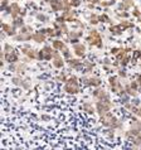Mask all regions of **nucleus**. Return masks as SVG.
I'll return each mask as SVG.
<instances>
[{"label":"nucleus","mask_w":141,"mask_h":150,"mask_svg":"<svg viewBox=\"0 0 141 150\" xmlns=\"http://www.w3.org/2000/svg\"><path fill=\"white\" fill-rule=\"evenodd\" d=\"M101 122L103 126H106V127H109V129H121L122 127V124L121 121L116 117L115 115H112L111 112H107L106 115H103L101 116Z\"/></svg>","instance_id":"obj_1"},{"label":"nucleus","mask_w":141,"mask_h":150,"mask_svg":"<svg viewBox=\"0 0 141 150\" xmlns=\"http://www.w3.org/2000/svg\"><path fill=\"white\" fill-rule=\"evenodd\" d=\"M63 91L68 95H77L80 92V82H78V77L77 76H69L67 82L63 86Z\"/></svg>","instance_id":"obj_2"},{"label":"nucleus","mask_w":141,"mask_h":150,"mask_svg":"<svg viewBox=\"0 0 141 150\" xmlns=\"http://www.w3.org/2000/svg\"><path fill=\"white\" fill-rule=\"evenodd\" d=\"M125 137L127 139V141L134 145V148H140L141 145V131L136 130V129H131L125 132Z\"/></svg>","instance_id":"obj_3"},{"label":"nucleus","mask_w":141,"mask_h":150,"mask_svg":"<svg viewBox=\"0 0 141 150\" xmlns=\"http://www.w3.org/2000/svg\"><path fill=\"white\" fill-rule=\"evenodd\" d=\"M96 112L99 115V117L103 115H106L107 112H110V110L114 107V103L111 100H101V101L96 102Z\"/></svg>","instance_id":"obj_4"},{"label":"nucleus","mask_w":141,"mask_h":150,"mask_svg":"<svg viewBox=\"0 0 141 150\" xmlns=\"http://www.w3.org/2000/svg\"><path fill=\"white\" fill-rule=\"evenodd\" d=\"M87 42H88L91 45H94V47H97V48H102L103 47L102 37L96 30V29H92V30H90V34H88V37H87Z\"/></svg>","instance_id":"obj_5"},{"label":"nucleus","mask_w":141,"mask_h":150,"mask_svg":"<svg viewBox=\"0 0 141 150\" xmlns=\"http://www.w3.org/2000/svg\"><path fill=\"white\" fill-rule=\"evenodd\" d=\"M53 56H54V48L49 47V45H45L40 51H38V59L39 61H51V59H53Z\"/></svg>","instance_id":"obj_6"},{"label":"nucleus","mask_w":141,"mask_h":150,"mask_svg":"<svg viewBox=\"0 0 141 150\" xmlns=\"http://www.w3.org/2000/svg\"><path fill=\"white\" fill-rule=\"evenodd\" d=\"M109 85L111 87V91L114 93H120L121 91L125 90V87L122 86L121 81H120V77L118 76H111L109 78Z\"/></svg>","instance_id":"obj_7"},{"label":"nucleus","mask_w":141,"mask_h":150,"mask_svg":"<svg viewBox=\"0 0 141 150\" xmlns=\"http://www.w3.org/2000/svg\"><path fill=\"white\" fill-rule=\"evenodd\" d=\"M5 10H6L8 14L11 15V18L15 19V18H18V16L20 15L22 8H20V5H19L18 3H11V4H9V6H8Z\"/></svg>","instance_id":"obj_8"},{"label":"nucleus","mask_w":141,"mask_h":150,"mask_svg":"<svg viewBox=\"0 0 141 150\" xmlns=\"http://www.w3.org/2000/svg\"><path fill=\"white\" fill-rule=\"evenodd\" d=\"M92 97L96 100V101H101V100H110V95L107 91L97 87L94 91H92Z\"/></svg>","instance_id":"obj_9"},{"label":"nucleus","mask_w":141,"mask_h":150,"mask_svg":"<svg viewBox=\"0 0 141 150\" xmlns=\"http://www.w3.org/2000/svg\"><path fill=\"white\" fill-rule=\"evenodd\" d=\"M73 52H74V54H76L77 57L85 58V56H86V45L78 42V43L73 44Z\"/></svg>","instance_id":"obj_10"},{"label":"nucleus","mask_w":141,"mask_h":150,"mask_svg":"<svg viewBox=\"0 0 141 150\" xmlns=\"http://www.w3.org/2000/svg\"><path fill=\"white\" fill-rule=\"evenodd\" d=\"M1 29H3V32L5 33L6 35H9V37H15L16 35V28L14 25H11V24L3 23L1 24Z\"/></svg>","instance_id":"obj_11"},{"label":"nucleus","mask_w":141,"mask_h":150,"mask_svg":"<svg viewBox=\"0 0 141 150\" xmlns=\"http://www.w3.org/2000/svg\"><path fill=\"white\" fill-rule=\"evenodd\" d=\"M67 35H68L70 43L76 44V43H78V38H81V37L83 35V30H69Z\"/></svg>","instance_id":"obj_12"},{"label":"nucleus","mask_w":141,"mask_h":150,"mask_svg":"<svg viewBox=\"0 0 141 150\" xmlns=\"http://www.w3.org/2000/svg\"><path fill=\"white\" fill-rule=\"evenodd\" d=\"M3 58L4 61L8 62V63H16L19 61V57L16 54V52H13V53H4L3 52Z\"/></svg>","instance_id":"obj_13"},{"label":"nucleus","mask_w":141,"mask_h":150,"mask_svg":"<svg viewBox=\"0 0 141 150\" xmlns=\"http://www.w3.org/2000/svg\"><path fill=\"white\" fill-rule=\"evenodd\" d=\"M49 4H51V8H52L53 11L64 10V3H63V0H51Z\"/></svg>","instance_id":"obj_14"},{"label":"nucleus","mask_w":141,"mask_h":150,"mask_svg":"<svg viewBox=\"0 0 141 150\" xmlns=\"http://www.w3.org/2000/svg\"><path fill=\"white\" fill-rule=\"evenodd\" d=\"M32 40H34L35 43H44V42L47 40V35H45L42 30L35 32V33H33Z\"/></svg>","instance_id":"obj_15"},{"label":"nucleus","mask_w":141,"mask_h":150,"mask_svg":"<svg viewBox=\"0 0 141 150\" xmlns=\"http://www.w3.org/2000/svg\"><path fill=\"white\" fill-rule=\"evenodd\" d=\"M33 37V33H19L14 37V40L16 42H28Z\"/></svg>","instance_id":"obj_16"},{"label":"nucleus","mask_w":141,"mask_h":150,"mask_svg":"<svg viewBox=\"0 0 141 150\" xmlns=\"http://www.w3.org/2000/svg\"><path fill=\"white\" fill-rule=\"evenodd\" d=\"M52 64H53V67L57 68V69H61V68H63V66H64V61H63V56H58V57H54L52 59Z\"/></svg>","instance_id":"obj_17"},{"label":"nucleus","mask_w":141,"mask_h":150,"mask_svg":"<svg viewBox=\"0 0 141 150\" xmlns=\"http://www.w3.org/2000/svg\"><path fill=\"white\" fill-rule=\"evenodd\" d=\"M110 33L112 35H121L122 34V32H125L123 29L121 28V25L120 24H112V25H110Z\"/></svg>","instance_id":"obj_18"},{"label":"nucleus","mask_w":141,"mask_h":150,"mask_svg":"<svg viewBox=\"0 0 141 150\" xmlns=\"http://www.w3.org/2000/svg\"><path fill=\"white\" fill-rule=\"evenodd\" d=\"M82 110H83L86 114H88V115H93L94 112H96V107H93L92 103L87 101V102H83V105H82Z\"/></svg>","instance_id":"obj_19"},{"label":"nucleus","mask_w":141,"mask_h":150,"mask_svg":"<svg viewBox=\"0 0 141 150\" xmlns=\"http://www.w3.org/2000/svg\"><path fill=\"white\" fill-rule=\"evenodd\" d=\"M101 83H102L101 78L97 77V76L88 77V86H91V87H99L101 86Z\"/></svg>","instance_id":"obj_20"},{"label":"nucleus","mask_w":141,"mask_h":150,"mask_svg":"<svg viewBox=\"0 0 141 150\" xmlns=\"http://www.w3.org/2000/svg\"><path fill=\"white\" fill-rule=\"evenodd\" d=\"M52 47L57 49V51H62V49H64L67 45H66V43L63 40H59V39H56V40H53L52 42Z\"/></svg>","instance_id":"obj_21"},{"label":"nucleus","mask_w":141,"mask_h":150,"mask_svg":"<svg viewBox=\"0 0 141 150\" xmlns=\"http://www.w3.org/2000/svg\"><path fill=\"white\" fill-rule=\"evenodd\" d=\"M125 91H126V93L130 96V97H132V98H134V97H137V96H139V91L132 88V87L130 86V83L125 86Z\"/></svg>","instance_id":"obj_22"},{"label":"nucleus","mask_w":141,"mask_h":150,"mask_svg":"<svg viewBox=\"0 0 141 150\" xmlns=\"http://www.w3.org/2000/svg\"><path fill=\"white\" fill-rule=\"evenodd\" d=\"M67 63H68L69 67L76 68V67H78V66L82 63V61L78 59V58H69V59H67Z\"/></svg>","instance_id":"obj_23"},{"label":"nucleus","mask_w":141,"mask_h":150,"mask_svg":"<svg viewBox=\"0 0 141 150\" xmlns=\"http://www.w3.org/2000/svg\"><path fill=\"white\" fill-rule=\"evenodd\" d=\"M120 25H121V28L123 29V30H127V29H131V28H134V23L130 22V20H126V19H123L121 20V23H120Z\"/></svg>","instance_id":"obj_24"},{"label":"nucleus","mask_w":141,"mask_h":150,"mask_svg":"<svg viewBox=\"0 0 141 150\" xmlns=\"http://www.w3.org/2000/svg\"><path fill=\"white\" fill-rule=\"evenodd\" d=\"M13 25L16 28V29H20L22 27H24V19H23V16H18V18H15L13 20Z\"/></svg>","instance_id":"obj_25"},{"label":"nucleus","mask_w":141,"mask_h":150,"mask_svg":"<svg viewBox=\"0 0 141 150\" xmlns=\"http://www.w3.org/2000/svg\"><path fill=\"white\" fill-rule=\"evenodd\" d=\"M83 67H85L83 73H85V74H87V73H91V72H92V69H93V64L91 63V62H88V61H83Z\"/></svg>","instance_id":"obj_26"},{"label":"nucleus","mask_w":141,"mask_h":150,"mask_svg":"<svg viewBox=\"0 0 141 150\" xmlns=\"http://www.w3.org/2000/svg\"><path fill=\"white\" fill-rule=\"evenodd\" d=\"M25 56L29 59H38V51H35V49H28Z\"/></svg>","instance_id":"obj_27"},{"label":"nucleus","mask_w":141,"mask_h":150,"mask_svg":"<svg viewBox=\"0 0 141 150\" xmlns=\"http://www.w3.org/2000/svg\"><path fill=\"white\" fill-rule=\"evenodd\" d=\"M131 129H136V130L141 131V121L140 120H137L136 117H132L131 119Z\"/></svg>","instance_id":"obj_28"},{"label":"nucleus","mask_w":141,"mask_h":150,"mask_svg":"<svg viewBox=\"0 0 141 150\" xmlns=\"http://www.w3.org/2000/svg\"><path fill=\"white\" fill-rule=\"evenodd\" d=\"M25 69H27V66L24 64V63H19L18 66H16V68H15V72L19 74V76H22V74L25 73Z\"/></svg>","instance_id":"obj_29"},{"label":"nucleus","mask_w":141,"mask_h":150,"mask_svg":"<svg viewBox=\"0 0 141 150\" xmlns=\"http://www.w3.org/2000/svg\"><path fill=\"white\" fill-rule=\"evenodd\" d=\"M42 32L44 33L47 37H56V28H45V29H42Z\"/></svg>","instance_id":"obj_30"},{"label":"nucleus","mask_w":141,"mask_h":150,"mask_svg":"<svg viewBox=\"0 0 141 150\" xmlns=\"http://www.w3.org/2000/svg\"><path fill=\"white\" fill-rule=\"evenodd\" d=\"M137 59H141V49H135V51L132 52L131 61L135 62V61H137Z\"/></svg>","instance_id":"obj_31"},{"label":"nucleus","mask_w":141,"mask_h":150,"mask_svg":"<svg viewBox=\"0 0 141 150\" xmlns=\"http://www.w3.org/2000/svg\"><path fill=\"white\" fill-rule=\"evenodd\" d=\"M99 23V15L97 14H92L90 18V24H92V25H97Z\"/></svg>","instance_id":"obj_32"},{"label":"nucleus","mask_w":141,"mask_h":150,"mask_svg":"<svg viewBox=\"0 0 141 150\" xmlns=\"http://www.w3.org/2000/svg\"><path fill=\"white\" fill-rule=\"evenodd\" d=\"M99 22L101 23H110L111 25H112V22H111V19H110V16L107 15V14H101L99 15Z\"/></svg>","instance_id":"obj_33"},{"label":"nucleus","mask_w":141,"mask_h":150,"mask_svg":"<svg viewBox=\"0 0 141 150\" xmlns=\"http://www.w3.org/2000/svg\"><path fill=\"white\" fill-rule=\"evenodd\" d=\"M61 53H62V56H63L64 59H69V58H72V57H70V51L68 49V47H66L64 49H62Z\"/></svg>","instance_id":"obj_34"},{"label":"nucleus","mask_w":141,"mask_h":150,"mask_svg":"<svg viewBox=\"0 0 141 150\" xmlns=\"http://www.w3.org/2000/svg\"><path fill=\"white\" fill-rule=\"evenodd\" d=\"M130 62H131V57L130 56H126L121 62H120V66H121V67H126V66L130 63Z\"/></svg>","instance_id":"obj_35"},{"label":"nucleus","mask_w":141,"mask_h":150,"mask_svg":"<svg viewBox=\"0 0 141 150\" xmlns=\"http://www.w3.org/2000/svg\"><path fill=\"white\" fill-rule=\"evenodd\" d=\"M13 52H15V49H14V47H11L10 44H4V53H13Z\"/></svg>","instance_id":"obj_36"},{"label":"nucleus","mask_w":141,"mask_h":150,"mask_svg":"<svg viewBox=\"0 0 141 150\" xmlns=\"http://www.w3.org/2000/svg\"><path fill=\"white\" fill-rule=\"evenodd\" d=\"M35 18H37V20H38V22H47V20H48V16L44 15V14H42V13H38Z\"/></svg>","instance_id":"obj_37"},{"label":"nucleus","mask_w":141,"mask_h":150,"mask_svg":"<svg viewBox=\"0 0 141 150\" xmlns=\"http://www.w3.org/2000/svg\"><path fill=\"white\" fill-rule=\"evenodd\" d=\"M11 81H13V83L15 86H23V83H24V81L22 80V77H14Z\"/></svg>","instance_id":"obj_38"},{"label":"nucleus","mask_w":141,"mask_h":150,"mask_svg":"<svg viewBox=\"0 0 141 150\" xmlns=\"http://www.w3.org/2000/svg\"><path fill=\"white\" fill-rule=\"evenodd\" d=\"M69 4L72 8H78L82 4V0H69Z\"/></svg>","instance_id":"obj_39"},{"label":"nucleus","mask_w":141,"mask_h":150,"mask_svg":"<svg viewBox=\"0 0 141 150\" xmlns=\"http://www.w3.org/2000/svg\"><path fill=\"white\" fill-rule=\"evenodd\" d=\"M122 3L125 4V5L130 9V8H135V3H134V0H122Z\"/></svg>","instance_id":"obj_40"},{"label":"nucleus","mask_w":141,"mask_h":150,"mask_svg":"<svg viewBox=\"0 0 141 150\" xmlns=\"http://www.w3.org/2000/svg\"><path fill=\"white\" fill-rule=\"evenodd\" d=\"M117 16L123 18V19H127L128 16H130V13H128V11H117Z\"/></svg>","instance_id":"obj_41"},{"label":"nucleus","mask_w":141,"mask_h":150,"mask_svg":"<svg viewBox=\"0 0 141 150\" xmlns=\"http://www.w3.org/2000/svg\"><path fill=\"white\" fill-rule=\"evenodd\" d=\"M132 16H135V18H140L141 16V10L139 8H134V10H132Z\"/></svg>","instance_id":"obj_42"},{"label":"nucleus","mask_w":141,"mask_h":150,"mask_svg":"<svg viewBox=\"0 0 141 150\" xmlns=\"http://www.w3.org/2000/svg\"><path fill=\"white\" fill-rule=\"evenodd\" d=\"M117 73H118V77H122V78H126V76H127L126 71H125V69H123L122 67L117 69Z\"/></svg>","instance_id":"obj_43"},{"label":"nucleus","mask_w":141,"mask_h":150,"mask_svg":"<svg viewBox=\"0 0 141 150\" xmlns=\"http://www.w3.org/2000/svg\"><path fill=\"white\" fill-rule=\"evenodd\" d=\"M130 86H131L134 90H137V91H139V87H140V85H139V82L136 81V80L131 81V82H130Z\"/></svg>","instance_id":"obj_44"},{"label":"nucleus","mask_w":141,"mask_h":150,"mask_svg":"<svg viewBox=\"0 0 141 150\" xmlns=\"http://www.w3.org/2000/svg\"><path fill=\"white\" fill-rule=\"evenodd\" d=\"M116 0H109V1H101V5L103 6H111V5H114Z\"/></svg>","instance_id":"obj_45"},{"label":"nucleus","mask_w":141,"mask_h":150,"mask_svg":"<svg viewBox=\"0 0 141 150\" xmlns=\"http://www.w3.org/2000/svg\"><path fill=\"white\" fill-rule=\"evenodd\" d=\"M9 6V0H1V9L5 10Z\"/></svg>","instance_id":"obj_46"},{"label":"nucleus","mask_w":141,"mask_h":150,"mask_svg":"<svg viewBox=\"0 0 141 150\" xmlns=\"http://www.w3.org/2000/svg\"><path fill=\"white\" fill-rule=\"evenodd\" d=\"M122 48H118V47H114L112 49H111V54H114V56H116V54H118V52L121 51Z\"/></svg>","instance_id":"obj_47"},{"label":"nucleus","mask_w":141,"mask_h":150,"mask_svg":"<svg viewBox=\"0 0 141 150\" xmlns=\"http://www.w3.org/2000/svg\"><path fill=\"white\" fill-rule=\"evenodd\" d=\"M135 80L139 82V85H140V87H141V73H137V74H136V76H135Z\"/></svg>","instance_id":"obj_48"},{"label":"nucleus","mask_w":141,"mask_h":150,"mask_svg":"<svg viewBox=\"0 0 141 150\" xmlns=\"http://www.w3.org/2000/svg\"><path fill=\"white\" fill-rule=\"evenodd\" d=\"M27 14V10L25 9H22V11H20V16H24Z\"/></svg>","instance_id":"obj_49"},{"label":"nucleus","mask_w":141,"mask_h":150,"mask_svg":"<svg viewBox=\"0 0 141 150\" xmlns=\"http://www.w3.org/2000/svg\"><path fill=\"white\" fill-rule=\"evenodd\" d=\"M137 117L141 119V103H140V106H139V114H137Z\"/></svg>","instance_id":"obj_50"},{"label":"nucleus","mask_w":141,"mask_h":150,"mask_svg":"<svg viewBox=\"0 0 141 150\" xmlns=\"http://www.w3.org/2000/svg\"><path fill=\"white\" fill-rule=\"evenodd\" d=\"M42 119H43V120H49V116H48V115H43Z\"/></svg>","instance_id":"obj_51"},{"label":"nucleus","mask_w":141,"mask_h":150,"mask_svg":"<svg viewBox=\"0 0 141 150\" xmlns=\"http://www.w3.org/2000/svg\"><path fill=\"white\" fill-rule=\"evenodd\" d=\"M83 1H86V3H90V4H92V0H83Z\"/></svg>","instance_id":"obj_52"},{"label":"nucleus","mask_w":141,"mask_h":150,"mask_svg":"<svg viewBox=\"0 0 141 150\" xmlns=\"http://www.w3.org/2000/svg\"><path fill=\"white\" fill-rule=\"evenodd\" d=\"M43 1H45V3H49V1H51V0H43Z\"/></svg>","instance_id":"obj_53"},{"label":"nucleus","mask_w":141,"mask_h":150,"mask_svg":"<svg viewBox=\"0 0 141 150\" xmlns=\"http://www.w3.org/2000/svg\"><path fill=\"white\" fill-rule=\"evenodd\" d=\"M139 22H140V24H141V16H140V18H139Z\"/></svg>","instance_id":"obj_54"},{"label":"nucleus","mask_w":141,"mask_h":150,"mask_svg":"<svg viewBox=\"0 0 141 150\" xmlns=\"http://www.w3.org/2000/svg\"><path fill=\"white\" fill-rule=\"evenodd\" d=\"M116 1H117V0H116Z\"/></svg>","instance_id":"obj_55"}]
</instances>
